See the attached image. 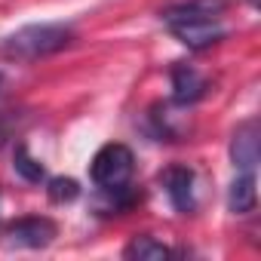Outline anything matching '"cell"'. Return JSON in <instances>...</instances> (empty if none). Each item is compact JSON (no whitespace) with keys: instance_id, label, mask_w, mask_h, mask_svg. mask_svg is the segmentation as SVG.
<instances>
[{"instance_id":"6da1fadb","label":"cell","mask_w":261,"mask_h":261,"mask_svg":"<svg viewBox=\"0 0 261 261\" xmlns=\"http://www.w3.org/2000/svg\"><path fill=\"white\" fill-rule=\"evenodd\" d=\"M74 40H77V34L68 25H53V22L25 25L4 40V53L13 59H22V62H34V59H46V56L68 49Z\"/></svg>"},{"instance_id":"7a4b0ae2","label":"cell","mask_w":261,"mask_h":261,"mask_svg":"<svg viewBox=\"0 0 261 261\" xmlns=\"http://www.w3.org/2000/svg\"><path fill=\"white\" fill-rule=\"evenodd\" d=\"M136 172V154L120 142H111L105 148L95 151L92 163H89V178L95 181V188L101 191H120L133 181Z\"/></svg>"},{"instance_id":"3957f363","label":"cell","mask_w":261,"mask_h":261,"mask_svg":"<svg viewBox=\"0 0 261 261\" xmlns=\"http://www.w3.org/2000/svg\"><path fill=\"white\" fill-rule=\"evenodd\" d=\"M166 28L172 31V37H175L181 46H188V49H194V53L209 49V46H215V43H221V40L227 37V28H224L218 19L175 22V25H166Z\"/></svg>"},{"instance_id":"277c9868","label":"cell","mask_w":261,"mask_h":261,"mask_svg":"<svg viewBox=\"0 0 261 261\" xmlns=\"http://www.w3.org/2000/svg\"><path fill=\"white\" fill-rule=\"evenodd\" d=\"M59 227L56 221L43 218V215H28V218H19L7 227V237L13 246H25V249H46L53 240H56Z\"/></svg>"},{"instance_id":"5b68a950","label":"cell","mask_w":261,"mask_h":261,"mask_svg":"<svg viewBox=\"0 0 261 261\" xmlns=\"http://www.w3.org/2000/svg\"><path fill=\"white\" fill-rule=\"evenodd\" d=\"M258 139H261L258 120H246V123H240V126L233 129V136H230V163H233L240 172H255L258 154H261Z\"/></svg>"},{"instance_id":"8992f818","label":"cell","mask_w":261,"mask_h":261,"mask_svg":"<svg viewBox=\"0 0 261 261\" xmlns=\"http://www.w3.org/2000/svg\"><path fill=\"white\" fill-rule=\"evenodd\" d=\"M169 83H172V105H181V108L197 105L209 89L206 77L191 65H172L169 68Z\"/></svg>"},{"instance_id":"52a82bcc","label":"cell","mask_w":261,"mask_h":261,"mask_svg":"<svg viewBox=\"0 0 261 261\" xmlns=\"http://www.w3.org/2000/svg\"><path fill=\"white\" fill-rule=\"evenodd\" d=\"M163 188H166V197L175 206V212L191 215L197 209V200H194V169H188V166H169L163 172Z\"/></svg>"},{"instance_id":"ba28073f","label":"cell","mask_w":261,"mask_h":261,"mask_svg":"<svg viewBox=\"0 0 261 261\" xmlns=\"http://www.w3.org/2000/svg\"><path fill=\"white\" fill-rule=\"evenodd\" d=\"M227 10V0H181L172 4L160 13V19L166 25L175 22H200V19H221V13Z\"/></svg>"},{"instance_id":"9c48e42d","label":"cell","mask_w":261,"mask_h":261,"mask_svg":"<svg viewBox=\"0 0 261 261\" xmlns=\"http://www.w3.org/2000/svg\"><path fill=\"white\" fill-rule=\"evenodd\" d=\"M255 203H258L255 172H240L227 188V209L233 215H249V212H255Z\"/></svg>"},{"instance_id":"30bf717a","label":"cell","mask_w":261,"mask_h":261,"mask_svg":"<svg viewBox=\"0 0 261 261\" xmlns=\"http://www.w3.org/2000/svg\"><path fill=\"white\" fill-rule=\"evenodd\" d=\"M151 123H154V136L160 142H181L185 129L175 126V114H172V105H154L151 108Z\"/></svg>"},{"instance_id":"8fae6325","label":"cell","mask_w":261,"mask_h":261,"mask_svg":"<svg viewBox=\"0 0 261 261\" xmlns=\"http://www.w3.org/2000/svg\"><path fill=\"white\" fill-rule=\"evenodd\" d=\"M123 255H126V258H139V261H160V258H169L172 249H169L166 243H160V240L142 233V237H136L133 243L123 249Z\"/></svg>"},{"instance_id":"7c38bea8","label":"cell","mask_w":261,"mask_h":261,"mask_svg":"<svg viewBox=\"0 0 261 261\" xmlns=\"http://www.w3.org/2000/svg\"><path fill=\"white\" fill-rule=\"evenodd\" d=\"M13 169H16V175H22V178H25V181H31V185H40V181L46 178L43 163H40L37 157H31L25 145H16V154H13Z\"/></svg>"},{"instance_id":"4fadbf2b","label":"cell","mask_w":261,"mask_h":261,"mask_svg":"<svg viewBox=\"0 0 261 261\" xmlns=\"http://www.w3.org/2000/svg\"><path fill=\"white\" fill-rule=\"evenodd\" d=\"M46 194H49V200L53 203H74L77 197H80V185L74 181V178H65V175H56V178H49L46 181Z\"/></svg>"},{"instance_id":"5bb4252c","label":"cell","mask_w":261,"mask_h":261,"mask_svg":"<svg viewBox=\"0 0 261 261\" xmlns=\"http://www.w3.org/2000/svg\"><path fill=\"white\" fill-rule=\"evenodd\" d=\"M0 83H4V74H0Z\"/></svg>"}]
</instances>
